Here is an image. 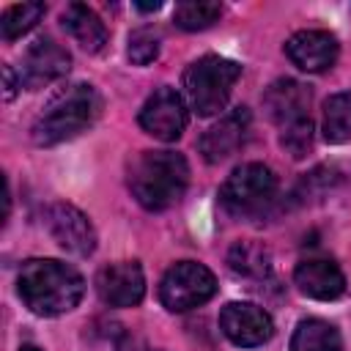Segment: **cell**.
<instances>
[{
    "label": "cell",
    "mask_w": 351,
    "mask_h": 351,
    "mask_svg": "<svg viewBox=\"0 0 351 351\" xmlns=\"http://www.w3.org/2000/svg\"><path fill=\"white\" fill-rule=\"evenodd\" d=\"M222 14L219 3H178L173 11V22L181 30H203L214 25Z\"/></svg>",
    "instance_id": "obj_21"
},
{
    "label": "cell",
    "mask_w": 351,
    "mask_h": 351,
    "mask_svg": "<svg viewBox=\"0 0 351 351\" xmlns=\"http://www.w3.org/2000/svg\"><path fill=\"white\" fill-rule=\"evenodd\" d=\"M250 132V110L247 107H236L228 115H222L214 126L206 129V134L200 137V154L208 165H219L225 159H230L247 140Z\"/></svg>",
    "instance_id": "obj_13"
},
{
    "label": "cell",
    "mask_w": 351,
    "mask_h": 351,
    "mask_svg": "<svg viewBox=\"0 0 351 351\" xmlns=\"http://www.w3.org/2000/svg\"><path fill=\"white\" fill-rule=\"evenodd\" d=\"M118 351H156L151 346H145L140 337H132V335H123L121 343H118Z\"/></svg>",
    "instance_id": "obj_23"
},
{
    "label": "cell",
    "mask_w": 351,
    "mask_h": 351,
    "mask_svg": "<svg viewBox=\"0 0 351 351\" xmlns=\"http://www.w3.org/2000/svg\"><path fill=\"white\" fill-rule=\"evenodd\" d=\"M44 3H14L3 11L0 19V30L5 41H14L19 36H25L30 27H36V22L44 16Z\"/></svg>",
    "instance_id": "obj_20"
},
{
    "label": "cell",
    "mask_w": 351,
    "mask_h": 351,
    "mask_svg": "<svg viewBox=\"0 0 351 351\" xmlns=\"http://www.w3.org/2000/svg\"><path fill=\"white\" fill-rule=\"evenodd\" d=\"M22 351H38V348H33V346H25V348H22Z\"/></svg>",
    "instance_id": "obj_26"
},
{
    "label": "cell",
    "mask_w": 351,
    "mask_h": 351,
    "mask_svg": "<svg viewBox=\"0 0 351 351\" xmlns=\"http://www.w3.org/2000/svg\"><path fill=\"white\" fill-rule=\"evenodd\" d=\"M60 22L71 33V38L82 49H88V52H99L107 44V27H104V22L85 3H69L66 11H63V16H60Z\"/></svg>",
    "instance_id": "obj_16"
},
{
    "label": "cell",
    "mask_w": 351,
    "mask_h": 351,
    "mask_svg": "<svg viewBox=\"0 0 351 351\" xmlns=\"http://www.w3.org/2000/svg\"><path fill=\"white\" fill-rule=\"evenodd\" d=\"M44 225L52 239L71 255H90L96 250V230L90 219L71 203H52L44 211Z\"/></svg>",
    "instance_id": "obj_9"
},
{
    "label": "cell",
    "mask_w": 351,
    "mask_h": 351,
    "mask_svg": "<svg viewBox=\"0 0 351 351\" xmlns=\"http://www.w3.org/2000/svg\"><path fill=\"white\" fill-rule=\"evenodd\" d=\"M324 140L335 145L351 140V90L324 101Z\"/></svg>",
    "instance_id": "obj_19"
},
{
    "label": "cell",
    "mask_w": 351,
    "mask_h": 351,
    "mask_svg": "<svg viewBox=\"0 0 351 351\" xmlns=\"http://www.w3.org/2000/svg\"><path fill=\"white\" fill-rule=\"evenodd\" d=\"M228 266L239 277L266 280L271 274V252L258 241H236L228 252Z\"/></svg>",
    "instance_id": "obj_18"
},
{
    "label": "cell",
    "mask_w": 351,
    "mask_h": 351,
    "mask_svg": "<svg viewBox=\"0 0 351 351\" xmlns=\"http://www.w3.org/2000/svg\"><path fill=\"white\" fill-rule=\"evenodd\" d=\"M189 184V165L178 151H143L129 170V189L148 211H165L181 200Z\"/></svg>",
    "instance_id": "obj_2"
},
{
    "label": "cell",
    "mask_w": 351,
    "mask_h": 351,
    "mask_svg": "<svg viewBox=\"0 0 351 351\" xmlns=\"http://www.w3.org/2000/svg\"><path fill=\"white\" fill-rule=\"evenodd\" d=\"M71 69V55L52 38H36L25 58H22V69H19V88L25 85L27 90H38L60 77H66Z\"/></svg>",
    "instance_id": "obj_10"
},
{
    "label": "cell",
    "mask_w": 351,
    "mask_h": 351,
    "mask_svg": "<svg viewBox=\"0 0 351 351\" xmlns=\"http://www.w3.org/2000/svg\"><path fill=\"white\" fill-rule=\"evenodd\" d=\"M159 5H162V3H137V8H140V11H156Z\"/></svg>",
    "instance_id": "obj_25"
},
{
    "label": "cell",
    "mask_w": 351,
    "mask_h": 351,
    "mask_svg": "<svg viewBox=\"0 0 351 351\" xmlns=\"http://www.w3.org/2000/svg\"><path fill=\"white\" fill-rule=\"evenodd\" d=\"M219 329H222V335L233 346H239V348H255V346H263L274 335V321L258 304L230 302L219 313Z\"/></svg>",
    "instance_id": "obj_8"
},
{
    "label": "cell",
    "mask_w": 351,
    "mask_h": 351,
    "mask_svg": "<svg viewBox=\"0 0 351 351\" xmlns=\"http://www.w3.org/2000/svg\"><path fill=\"white\" fill-rule=\"evenodd\" d=\"M263 110L277 123V129H291L310 121V88L299 80H274L263 93Z\"/></svg>",
    "instance_id": "obj_12"
},
{
    "label": "cell",
    "mask_w": 351,
    "mask_h": 351,
    "mask_svg": "<svg viewBox=\"0 0 351 351\" xmlns=\"http://www.w3.org/2000/svg\"><path fill=\"white\" fill-rule=\"evenodd\" d=\"M126 55H129V60H132L134 66H148L151 60H156V55H159V33L151 30V27H137V30H132Z\"/></svg>",
    "instance_id": "obj_22"
},
{
    "label": "cell",
    "mask_w": 351,
    "mask_h": 351,
    "mask_svg": "<svg viewBox=\"0 0 351 351\" xmlns=\"http://www.w3.org/2000/svg\"><path fill=\"white\" fill-rule=\"evenodd\" d=\"M337 52H340V44L329 30H299L285 41L288 60L296 69L310 74L332 69L337 60Z\"/></svg>",
    "instance_id": "obj_14"
},
{
    "label": "cell",
    "mask_w": 351,
    "mask_h": 351,
    "mask_svg": "<svg viewBox=\"0 0 351 351\" xmlns=\"http://www.w3.org/2000/svg\"><path fill=\"white\" fill-rule=\"evenodd\" d=\"M16 291L36 315H60L80 304L85 282L80 271L63 261L30 258L19 269Z\"/></svg>",
    "instance_id": "obj_1"
},
{
    "label": "cell",
    "mask_w": 351,
    "mask_h": 351,
    "mask_svg": "<svg viewBox=\"0 0 351 351\" xmlns=\"http://www.w3.org/2000/svg\"><path fill=\"white\" fill-rule=\"evenodd\" d=\"M291 351H343V340L329 321L304 318L293 329Z\"/></svg>",
    "instance_id": "obj_17"
},
{
    "label": "cell",
    "mask_w": 351,
    "mask_h": 351,
    "mask_svg": "<svg viewBox=\"0 0 351 351\" xmlns=\"http://www.w3.org/2000/svg\"><path fill=\"white\" fill-rule=\"evenodd\" d=\"M293 282L304 296L318 299V302H332L346 291V277H343L340 266L329 258L302 261L293 271Z\"/></svg>",
    "instance_id": "obj_15"
},
{
    "label": "cell",
    "mask_w": 351,
    "mask_h": 351,
    "mask_svg": "<svg viewBox=\"0 0 351 351\" xmlns=\"http://www.w3.org/2000/svg\"><path fill=\"white\" fill-rule=\"evenodd\" d=\"M214 293H217V280L197 261H178V263H173L165 271L162 285H159V299L173 313H184V310L200 307Z\"/></svg>",
    "instance_id": "obj_6"
},
{
    "label": "cell",
    "mask_w": 351,
    "mask_h": 351,
    "mask_svg": "<svg viewBox=\"0 0 351 351\" xmlns=\"http://www.w3.org/2000/svg\"><path fill=\"white\" fill-rule=\"evenodd\" d=\"M3 77H5V99H14V90H16V85H14V74H11V66H3Z\"/></svg>",
    "instance_id": "obj_24"
},
{
    "label": "cell",
    "mask_w": 351,
    "mask_h": 351,
    "mask_svg": "<svg viewBox=\"0 0 351 351\" xmlns=\"http://www.w3.org/2000/svg\"><path fill=\"white\" fill-rule=\"evenodd\" d=\"M96 291L110 307H134L145 296V274L137 261H118L99 269Z\"/></svg>",
    "instance_id": "obj_11"
},
{
    "label": "cell",
    "mask_w": 351,
    "mask_h": 351,
    "mask_svg": "<svg viewBox=\"0 0 351 351\" xmlns=\"http://www.w3.org/2000/svg\"><path fill=\"white\" fill-rule=\"evenodd\" d=\"M241 74L236 60L219 55H203L184 71V90L197 115H217L225 110L230 90Z\"/></svg>",
    "instance_id": "obj_4"
},
{
    "label": "cell",
    "mask_w": 351,
    "mask_h": 351,
    "mask_svg": "<svg viewBox=\"0 0 351 351\" xmlns=\"http://www.w3.org/2000/svg\"><path fill=\"white\" fill-rule=\"evenodd\" d=\"M101 112V96L93 85L74 82L60 88L33 123V140L38 145H55L85 132Z\"/></svg>",
    "instance_id": "obj_3"
},
{
    "label": "cell",
    "mask_w": 351,
    "mask_h": 351,
    "mask_svg": "<svg viewBox=\"0 0 351 351\" xmlns=\"http://www.w3.org/2000/svg\"><path fill=\"white\" fill-rule=\"evenodd\" d=\"M137 121H140V126H143L151 137L165 140V143H173V140H178V137L184 134V129H186V104H184V99L178 96V90L162 85V88H156V90L145 99V104H143Z\"/></svg>",
    "instance_id": "obj_7"
},
{
    "label": "cell",
    "mask_w": 351,
    "mask_h": 351,
    "mask_svg": "<svg viewBox=\"0 0 351 351\" xmlns=\"http://www.w3.org/2000/svg\"><path fill=\"white\" fill-rule=\"evenodd\" d=\"M274 197H277V176L261 162H247L236 167L219 189L222 206L241 219L261 217L274 203Z\"/></svg>",
    "instance_id": "obj_5"
}]
</instances>
